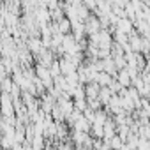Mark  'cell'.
<instances>
[{
    "label": "cell",
    "mask_w": 150,
    "mask_h": 150,
    "mask_svg": "<svg viewBox=\"0 0 150 150\" xmlns=\"http://www.w3.org/2000/svg\"><path fill=\"white\" fill-rule=\"evenodd\" d=\"M110 146L111 148H115V150H120L124 145H122V138L120 136H115V138H111L110 139Z\"/></svg>",
    "instance_id": "cell-5"
},
{
    "label": "cell",
    "mask_w": 150,
    "mask_h": 150,
    "mask_svg": "<svg viewBox=\"0 0 150 150\" xmlns=\"http://www.w3.org/2000/svg\"><path fill=\"white\" fill-rule=\"evenodd\" d=\"M96 81L99 83V87H104V85H111L113 81H111V78L108 76V74H104V72H99L97 76H96Z\"/></svg>",
    "instance_id": "cell-4"
},
{
    "label": "cell",
    "mask_w": 150,
    "mask_h": 150,
    "mask_svg": "<svg viewBox=\"0 0 150 150\" xmlns=\"http://www.w3.org/2000/svg\"><path fill=\"white\" fill-rule=\"evenodd\" d=\"M37 76L41 78V81H44V85H46V87H50V83H51V74L48 72V69H46V67H42V65H39V67H37Z\"/></svg>",
    "instance_id": "cell-1"
},
{
    "label": "cell",
    "mask_w": 150,
    "mask_h": 150,
    "mask_svg": "<svg viewBox=\"0 0 150 150\" xmlns=\"http://www.w3.org/2000/svg\"><path fill=\"white\" fill-rule=\"evenodd\" d=\"M138 150H150V143H148L146 139H141V141L138 143Z\"/></svg>",
    "instance_id": "cell-7"
},
{
    "label": "cell",
    "mask_w": 150,
    "mask_h": 150,
    "mask_svg": "<svg viewBox=\"0 0 150 150\" xmlns=\"http://www.w3.org/2000/svg\"><path fill=\"white\" fill-rule=\"evenodd\" d=\"M120 150H129V148H127V146H122V148H120Z\"/></svg>",
    "instance_id": "cell-10"
},
{
    "label": "cell",
    "mask_w": 150,
    "mask_h": 150,
    "mask_svg": "<svg viewBox=\"0 0 150 150\" xmlns=\"http://www.w3.org/2000/svg\"><path fill=\"white\" fill-rule=\"evenodd\" d=\"M74 127H76V131H83V132H87L88 127H90V120H85V117H80L76 122H74Z\"/></svg>",
    "instance_id": "cell-3"
},
{
    "label": "cell",
    "mask_w": 150,
    "mask_h": 150,
    "mask_svg": "<svg viewBox=\"0 0 150 150\" xmlns=\"http://www.w3.org/2000/svg\"><path fill=\"white\" fill-rule=\"evenodd\" d=\"M143 46V41H139V39H132V48L134 50H139Z\"/></svg>",
    "instance_id": "cell-9"
},
{
    "label": "cell",
    "mask_w": 150,
    "mask_h": 150,
    "mask_svg": "<svg viewBox=\"0 0 150 150\" xmlns=\"http://www.w3.org/2000/svg\"><path fill=\"white\" fill-rule=\"evenodd\" d=\"M76 108H78L80 111H83V110L87 108V103H85L83 99H76Z\"/></svg>",
    "instance_id": "cell-8"
},
{
    "label": "cell",
    "mask_w": 150,
    "mask_h": 150,
    "mask_svg": "<svg viewBox=\"0 0 150 150\" xmlns=\"http://www.w3.org/2000/svg\"><path fill=\"white\" fill-rule=\"evenodd\" d=\"M118 28H120V32L127 34V32L131 30V23H129V21H125V20H120V21H118Z\"/></svg>",
    "instance_id": "cell-6"
},
{
    "label": "cell",
    "mask_w": 150,
    "mask_h": 150,
    "mask_svg": "<svg viewBox=\"0 0 150 150\" xmlns=\"http://www.w3.org/2000/svg\"><path fill=\"white\" fill-rule=\"evenodd\" d=\"M118 83L122 87H129L131 85V72H127V67L124 71H120V74H118Z\"/></svg>",
    "instance_id": "cell-2"
}]
</instances>
